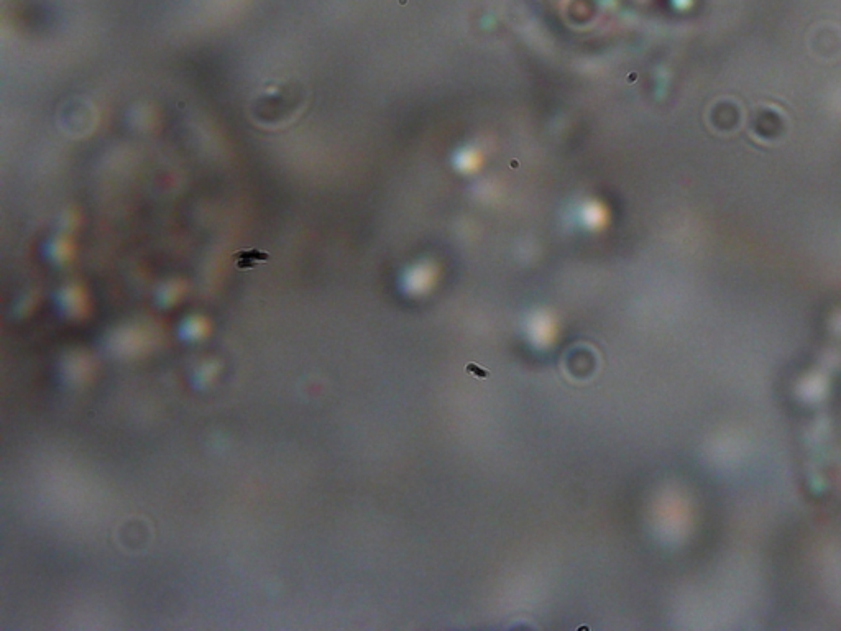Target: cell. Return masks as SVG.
Segmentation results:
<instances>
[{"instance_id":"6da1fadb","label":"cell","mask_w":841,"mask_h":631,"mask_svg":"<svg viewBox=\"0 0 841 631\" xmlns=\"http://www.w3.org/2000/svg\"><path fill=\"white\" fill-rule=\"evenodd\" d=\"M232 260L239 270H253L260 263H267L270 260V255L258 249L239 250L232 255Z\"/></svg>"},{"instance_id":"7a4b0ae2","label":"cell","mask_w":841,"mask_h":631,"mask_svg":"<svg viewBox=\"0 0 841 631\" xmlns=\"http://www.w3.org/2000/svg\"><path fill=\"white\" fill-rule=\"evenodd\" d=\"M467 372H474V374L477 375L478 378H485L488 377V375H490L488 374V372H485V370H482V367H477V365L474 364L469 365V367H467Z\"/></svg>"}]
</instances>
